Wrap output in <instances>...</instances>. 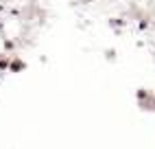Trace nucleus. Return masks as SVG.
I'll use <instances>...</instances> for the list:
<instances>
[{"instance_id": "f257e3e1", "label": "nucleus", "mask_w": 155, "mask_h": 149, "mask_svg": "<svg viewBox=\"0 0 155 149\" xmlns=\"http://www.w3.org/2000/svg\"><path fill=\"white\" fill-rule=\"evenodd\" d=\"M22 68H24L22 61H13V64H11V70H13V72H15V70H22Z\"/></svg>"}]
</instances>
